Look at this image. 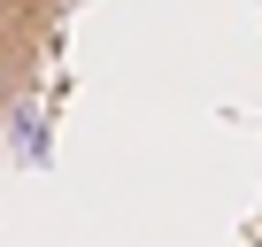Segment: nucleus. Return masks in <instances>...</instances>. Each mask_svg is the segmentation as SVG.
<instances>
[]
</instances>
